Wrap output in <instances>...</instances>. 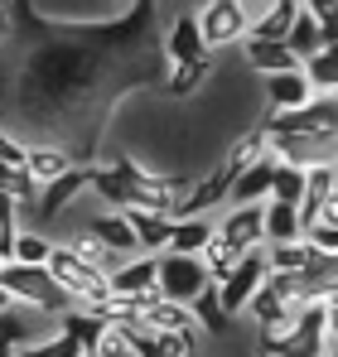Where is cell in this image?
I'll return each instance as SVG.
<instances>
[{"label":"cell","instance_id":"obj_16","mask_svg":"<svg viewBox=\"0 0 338 357\" xmlns=\"http://www.w3.org/2000/svg\"><path fill=\"white\" fill-rule=\"evenodd\" d=\"M82 232H92V237L102 241L107 251H116V256H140V246H135V232H131L126 213H92Z\"/></svg>","mask_w":338,"mask_h":357},{"label":"cell","instance_id":"obj_42","mask_svg":"<svg viewBox=\"0 0 338 357\" xmlns=\"http://www.w3.org/2000/svg\"><path fill=\"white\" fill-rule=\"evenodd\" d=\"M324 54H334V59H338V39H334V44H324Z\"/></svg>","mask_w":338,"mask_h":357},{"label":"cell","instance_id":"obj_44","mask_svg":"<svg viewBox=\"0 0 338 357\" xmlns=\"http://www.w3.org/2000/svg\"><path fill=\"white\" fill-rule=\"evenodd\" d=\"M112 5H135V0H112Z\"/></svg>","mask_w":338,"mask_h":357},{"label":"cell","instance_id":"obj_8","mask_svg":"<svg viewBox=\"0 0 338 357\" xmlns=\"http://www.w3.org/2000/svg\"><path fill=\"white\" fill-rule=\"evenodd\" d=\"M227 193H232V178H227V169L218 165L213 174L193 178V183L184 188V198H179L174 218H213V208H218V203H227Z\"/></svg>","mask_w":338,"mask_h":357},{"label":"cell","instance_id":"obj_47","mask_svg":"<svg viewBox=\"0 0 338 357\" xmlns=\"http://www.w3.org/2000/svg\"><path fill=\"white\" fill-rule=\"evenodd\" d=\"M189 357H203V353H189Z\"/></svg>","mask_w":338,"mask_h":357},{"label":"cell","instance_id":"obj_14","mask_svg":"<svg viewBox=\"0 0 338 357\" xmlns=\"http://www.w3.org/2000/svg\"><path fill=\"white\" fill-rule=\"evenodd\" d=\"M155 275H160V261L155 256H126L121 266L112 271V295L126 299H140V295H155Z\"/></svg>","mask_w":338,"mask_h":357},{"label":"cell","instance_id":"obj_12","mask_svg":"<svg viewBox=\"0 0 338 357\" xmlns=\"http://www.w3.org/2000/svg\"><path fill=\"white\" fill-rule=\"evenodd\" d=\"M87 178H92V165H73L63 178H54V183H44V188H39V203H34L29 213H39V218L68 213V208H73V198H78V193H87Z\"/></svg>","mask_w":338,"mask_h":357},{"label":"cell","instance_id":"obj_1","mask_svg":"<svg viewBox=\"0 0 338 357\" xmlns=\"http://www.w3.org/2000/svg\"><path fill=\"white\" fill-rule=\"evenodd\" d=\"M0 285H5V295L15 299V304L39 309V314H49V319H63L68 309H78V304H73V295H68L54 275H49V266L5 261V266H0Z\"/></svg>","mask_w":338,"mask_h":357},{"label":"cell","instance_id":"obj_37","mask_svg":"<svg viewBox=\"0 0 338 357\" xmlns=\"http://www.w3.org/2000/svg\"><path fill=\"white\" fill-rule=\"evenodd\" d=\"M314 227H324V232H338V193H329L324 203H319V218H314ZM309 227V232H314Z\"/></svg>","mask_w":338,"mask_h":357},{"label":"cell","instance_id":"obj_36","mask_svg":"<svg viewBox=\"0 0 338 357\" xmlns=\"http://www.w3.org/2000/svg\"><path fill=\"white\" fill-rule=\"evenodd\" d=\"M24 155H29V145H24L20 135L0 130V160H5V165H15V169H24Z\"/></svg>","mask_w":338,"mask_h":357},{"label":"cell","instance_id":"obj_31","mask_svg":"<svg viewBox=\"0 0 338 357\" xmlns=\"http://www.w3.org/2000/svg\"><path fill=\"white\" fill-rule=\"evenodd\" d=\"M68 246H73V251H78V256H82L87 266H97V271H107V275H112L116 266L126 261V256H116V251H107V246H102V241L92 237V232H78V237L68 241Z\"/></svg>","mask_w":338,"mask_h":357},{"label":"cell","instance_id":"obj_28","mask_svg":"<svg viewBox=\"0 0 338 357\" xmlns=\"http://www.w3.org/2000/svg\"><path fill=\"white\" fill-rule=\"evenodd\" d=\"M242 256H247L242 246H232V241L213 237L208 246H203V266H208V280H213V285H223L227 275H232V271L242 266Z\"/></svg>","mask_w":338,"mask_h":357},{"label":"cell","instance_id":"obj_24","mask_svg":"<svg viewBox=\"0 0 338 357\" xmlns=\"http://www.w3.org/2000/svg\"><path fill=\"white\" fill-rule=\"evenodd\" d=\"M261 155H266V130H261V126H256V130H247V135H237V140L227 145V155H223L227 178H237L242 169H251Z\"/></svg>","mask_w":338,"mask_h":357},{"label":"cell","instance_id":"obj_35","mask_svg":"<svg viewBox=\"0 0 338 357\" xmlns=\"http://www.w3.org/2000/svg\"><path fill=\"white\" fill-rule=\"evenodd\" d=\"M97 357H131V328L126 324H107V333L97 338Z\"/></svg>","mask_w":338,"mask_h":357},{"label":"cell","instance_id":"obj_17","mask_svg":"<svg viewBox=\"0 0 338 357\" xmlns=\"http://www.w3.org/2000/svg\"><path fill=\"white\" fill-rule=\"evenodd\" d=\"M242 54H247V68L271 77V73H290V68H304V63L290 54V44H276V39H242Z\"/></svg>","mask_w":338,"mask_h":357},{"label":"cell","instance_id":"obj_15","mask_svg":"<svg viewBox=\"0 0 338 357\" xmlns=\"http://www.w3.org/2000/svg\"><path fill=\"white\" fill-rule=\"evenodd\" d=\"M121 213H126V222L135 232V246L145 256H160L169 246V232H174V218L169 213H150V208H121Z\"/></svg>","mask_w":338,"mask_h":357},{"label":"cell","instance_id":"obj_25","mask_svg":"<svg viewBox=\"0 0 338 357\" xmlns=\"http://www.w3.org/2000/svg\"><path fill=\"white\" fill-rule=\"evenodd\" d=\"M58 328H63V333H73V338L82 343V353H92V348H97V338L107 333V319L78 304V309H68V314L58 319Z\"/></svg>","mask_w":338,"mask_h":357},{"label":"cell","instance_id":"obj_19","mask_svg":"<svg viewBox=\"0 0 338 357\" xmlns=\"http://www.w3.org/2000/svg\"><path fill=\"white\" fill-rule=\"evenodd\" d=\"M24 169L39 178V188H44V183H54V178H63L73 169V155L63 145H54V140H34L29 155H24Z\"/></svg>","mask_w":338,"mask_h":357},{"label":"cell","instance_id":"obj_20","mask_svg":"<svg viewBox=\"0 0 338 357\" xmlns=\"http://www.w3.org/2000/svg\"><path fill=\"white\" fill-rule=\"evenodd\" d=\"M218 237V222L213 218H174V232H169L165 251H179V256H203V246Z\"/></svg>","mask_w":338,"mask_h":357},{"label":"cell","instance_id":"obj_39","mask_svg":"<svg viewBox=\"0 0 338 357\" xmlns=\"http://www.w3.org/2000/svg\"><path fill=\"white\" fill-rule=\"evenodd\" d=\"M10 174H15V165H5V160H0V193L10 188Z\"/></svg>","mask_w":338,"mask_h":357},{"label":"cell","instance_id":"obj_38","mask_svg":"<svg viewBox=\"0 0 338 357\" xmlns=\"http://www.w3.org/2000/svg\"><path fill=\"white\" fill-rule=\"evenodd\" d=\"M324 333H329V343H338V295L324 299Z\"/></svg>","mask_w":338,"mask_h":357},{"label":"cell","instance_id":"obj_33","mask_svg":"<svg viewBox=\"0 0 338 357\" xmlns=\"http://www.w3.org/2000/svg\"><path fill=\"white\" fill-rule=\"evenodd\" d=\"M304 77H309L314 92H338V59L319 49L314 59H304Z\"/></svg>","mask_w":338,"mask_h":357},{"label":"cell","instance_id":"obj_46","mask_svg":"<svg viewBox=\"0 0 338 357\" xmlns=\"http://www.w3.org/2000/svg\"><path fill=\"white\" fill-rule=\"evenodd\" d=\"M82 357H97V353H82Z\"/></svg>","mask_w":338,"mask_h":357},{"label":"cell","instance_id":"obj_5","mask_svg":"<svg viewBox=\"0 0 338 357\" xmlns=\"http://www.w3.org/2000/svg\"><path fill=\"white\" fill-rule=\"evenodd\" d=\"M155 261H160V275H155V295L174 299V304H193V295H198L203 285H213V280H208V266H203V256H179V251H160Z\"/></svg>","mask_w":338,"mask_h":357},{"label":"cell","instance_id":"obj_22","mask_svg":"<svg viewBox=\"0 0 338 357\" xmlns=\"http://www.w3.org/2000/svg\"><path fill=\"white\" fill-rule=\"evenodd\" d=\"M193 324L208 333V338H227V309H223V295H218V285H203L198 295H193Z\"/></svg>","mask_w":338,"mask_h":357},{"label":"cell","instance_id":"obj_23","mask_svg":"<svg viewBox=\"0 0 338 357\" xmlns=\"http://www.w3.org/2000/svg\"><path fill=\"white\" fill-rule=\"evenodd\" d=\"M208 73H213V59H208V54L193 59V63H174L169 77H165V92L174 97V102H184V97H193V92L208 82Z\"/></svg>","mask_w":338,"mask_h":357},{"label":"cell","instance_id":"obj_29","mask_svg":"<svg viewBox=\"0 0 338 357\" xmlns=\"http://www.w3.org/2000/svg\"><path fill=\"white\" fill-rule=\"evenodd\" d=\"M271 198L276 203H304V169L300 165H285V160H276V174H271Z\"/></svg>","mask_w":338,"mask_h":357},{"label":"cell","instance_id":"obj_13","mask_svg":"<svg viewBox=\"0 0 338 357\" xmlns=\"http://www.w3.org/2000/svg\"><path fill=\"white\" fill-rule=\"evenodd\" d=\"M261 82H266V112H300V107L314 97V87H309L304 68L271 73V77H261Z\"/></svg>","mask_w":338,"mask_h":357},{"label":"cell","instance_id":"obj_48","mask_svg":"<svg viewBox=\"0 0 338 357\" xmlns=\"http://www.w3.org/2000/svg\"><path fill=\"white\" fill-rule=\"evenodd\" d=\"M131 357H135V353H131Z\"/></svg>","mask_w":338,"mask_h":357},{"label":"cell","instance_id":"obj_10","mask_svg":"<svg viewBox=\"0 0 338 357\" xmlns=\"http://www.w3.org/2000/svg\"><path fill=\"white\" fill-rule=\"evenodd\" d=\"M247 10H251L247 39H276V44H285V34H290L295 15H300V0H251Z\"/></svg>","mask_w":338,"mask_h":357},{"label":"cell","instance_id":"obj_34","mask_svg":"<svg viewBox=\"0 0 338 357\" xmlns=\"http://www.w3.org/2000/svg\"><path fill=\"white\" fill-rule=\"evenodd\" d=\"M300 10H309L319 34H324V44H334L338 39V0H300Z\"/></svg>","mask_w":338,"mask_h":357},{"label":"cell","instance_id":"obj_26","mask_svg":"<svg viewBox=\"0 0 338 357\" xmlns=\"http://www.w3.org/2000/svg\"><path fill=\"white\" fill-rule=\"evenodd\" d=\"M300 237H304L300 208H295V203H276V198H266V241H300Z\"/></svg>","mask_w":338,"mask_h":357},{"label":"cell","instance_id":"obj_40","mask_svg":"<svg viewBox=\"0 0 338 357\" xmlns=\"http://www.w3.org/2000/svg\"><path fill=\"white\" fill-rule=\"evenodd\" d=\"M10 304H15V299L5 295V285H0V314H5V309H10Z\"/></svg>","mask_w":338,"mask_h":357},{"label":"cell","instance_id":"obj_18","mask_svg":"<svg viewBox=\"0 0 338 357\" xmlns=\"http://www.w3.org/2000/svg\"><path fill=\"white\" fill-rule=\"evenodd\" d=\"M271 174H276V155L266 150L251 169H242V174L232 178L227 203H266V198H271Z\"/></svg>","mask_w":338,"mask_h":357},{"label":"cell","instance_id":"obj_6","mask_svg":"<svg viewBox=\"0 0 338 357\" xmlns=\"http://www.w3.org/2000/svg\"><path fill=\"white\" fill-rule=\"evenodd\" d=\"M266 275H271V266H266V246H251V251L242 256V266H237V271L227 275L223 285H218L227 319H237V314L247 309V299H251L256 290H261V285H266Z\"/></svg>","mask_w":338,"mask_h":357},{"label":"cell","instance_id":"obj_3","mask_svg":"<svg viewBox=\"0 0 338 357\" xmlns=\"http://www.w3.org/2000/svg\"><path fill=\"white\" fill-rule=\"evenodd\" d=\"M49 275H54L58 285L73 295V304H82V309H92V304H102V299L112 295V275L107 271H97V266H87L68 241H54V251H49Z\"/></svg>","mask_w":338,"mask_h":357},{"label":"cell","instance_id":"obj_4","mask_svg":"<svg viewBox=\"0 0 338 357\" xmlns=\"http://www.w3.org/2000/svg\"><path fill=\"white\" fill-rule=\"evenodd\" d=\"M193 15H198V29H203L208 54H213V49H232V44H242L247 29H251V10H247L242 0H198Z\"/></svg>","mask_w":338,"mask_h":357},{"label":"cell","instance_id":"obj_41","mask_svg":"<svg viewBox=\"0 0 338 357\" xmlns=\"http://www.w3.org/2000/svg\"><path fill=\"white\" fill-rule=\"evenodd\" d=\"M5 20H10V15H5V5H0V34H5V29H10V24H5Z\"/></svg>","mask_w":338,"mask_h":357},{"label":"cell","instance_id":"obj_30","mask_svg":"<svg viewBox=\"0 0 338 357\" xmlns=\"http://www.w3.org/2000/svg\"><path fill=\"white\" fill-rule=\"evenodd\" d=\"M15 357H82V343L73 338V333H44V338H34V343H24Z\"/></svg>","mask_w":338,"mask_h":357},{"label":"cell","instance_id":"obj_9","mask_svg":"<svg viewBox=\"0 0 338 357\" xmlns=\"http://www.w3.org/2000/svg\"><path fill=\"white\" fill-rule=\"evenodd\" d=\"M160 49H165L169 68H174V63H193V59H203V54H208V44H203V29H198V15H193V10H179V15L169 20Z\"/></svg>","mask_w":338,"mask_h":357},{"label":"cell","instance_id":"obj_2","mask_svg":"<svg viewBox=\"0 0 338 357\" xmlns=\"http://www.w3.org/2000/svg\"><path fill=\"white\" fill-rule=\"evenodd\" d=\"M112 174L121 178V188H126V208H150V213H169V218H174L179 198H184V188H189V178L155 174V169H145V165L131 160V155L112 160Z\"/></svg>","mask_w":338,"mask_h":357},{"label":"cell","instance_id":"obj_43","mask_svg":"<svg viewBox=\"0 0 338 357\" xmlns=\"http://www.w3.org/2000/svg\"><path fill=\"white\" fill-rule=\"evenodd\" d=\"M324 357H338V343H329V353H324Z\"/></svg>","mask_w":338,"mask_h":357},{"label":"cell","instance_id":"obj_45","mask_svg":"<svg viewBox=\"0 0 338 357\" xmlns=\"http://www.w3.org/2000/svg\"><path fill=\"white\" fill-rule=\"evenodd\" d=\"M256 357H281V353H256Z\"/></svg>","mask_w":338,"mask_h":357},{"label":"cell","instance_id":"obj_7","mask_svg":"<svg viewBox=\"0 0 338 357\" xmlns=\"http://www.w3.org/2000/svg\"><path fill=\"white\" fill-rule=\"evenodd\" d=\"M213 222H218V237L242 251L266 246V203H227V213Z\"/></svg>","mask_w":338,"mask_h":357},{"label":"cell","instance_id":"obj_11","mask_svg":"<svg viewBox=\"0 0 338 357\" xmlns=\"http://www.w3.org/2000/svg\"><path fill=\"white\" fill-rule=\"evenodd\" d=\"M49 314H39V309H24V304H10L5 314H0V357H15L24 343H34V338H44V324Z\"/></svg>","mask_w":338,"mask_h":357},{"label":"cell","instance_id":"obj_27","mask_svg":"<svg viewBox=\"0 0 338 357\" xmlns=\"http://www.w3.org/2000/svg\"><path fill=\"white\" fill-rule=\"evenodd\" d=\"M285 44H290V54H295L300 63L314 59V54L324 49V34H319V24H314V15H309V10H300V15H295V24H290Z\"/></svg>","mask_w":338,"mask_h":357},{"label":"cell","instance_id":"obj_21","mask_svg":"<svg viewBox=\"0 0 338 357\" xmlns=\"http://www.w3.org/2000/svg\"><path fill=\"white\" fill-rule=\"evenodd\" d=\"M319 261V246L309 237L300 241H266V266L271 271H309Z\"/></svg>","mask_w":338,"mask_h":357},{"label":"cell","instance_id":"obj_32","mask_svg":"<svg viewBox=\"0 0 338 357\" xmlns=\"http://www.w3.org/2000/svg\"><path fill=\"white\" fill-rule=\"evenodd\" d=\"M49 251H54V237H44V232H34V227H20V237H15V261H24V266H44Z\"/></svg>","mask_w":338,"mask_h":357}]
</instances>
